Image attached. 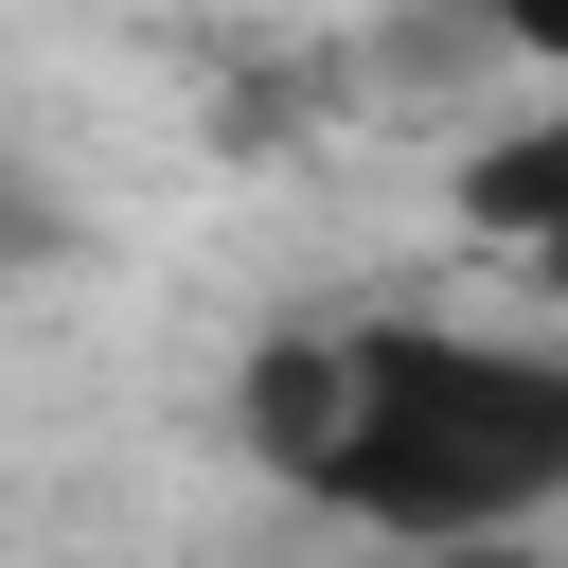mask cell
<instances>
[{
	"mask_svg": "<svg viewBox=\"0 0 568 568\" xmlns=\"http://www.w3.org/2000/svg\"><path fill=\"white\" fill-rule=\"evenodd\" d=\"M248 462L390 550H497L568 515V337L497 320H302L248 355Z\"/></svg>",
	"mask_w": 568,
	"mask_h": 568,
	"instance_id": "1",
	"label": "cell"
},
{
	"mask_svg": "<svg viewBox=\"0 0 568 568\" xmlns=\"http://www.w3.org/2000/svg\"><path fill=\"white\" fill-rule=\"evenodd\" d=\"M462 231L479 248H515L550 302H568V89L532 106V124H497L479 160H462Z\"/></svg>",
	"mask_w": 568,
	"mask_h": 568,
	"instance_id": "2",
	"label": "cell"
},
{
	"mask_svg": "<svg viewBox=\"0 0 568 568\" xmlns=\"http://www.w3.org/2000/svg\"><path fill=\"white\" fill-rule=\"evenodd\" d=\"M462 18H479V53H515V71L568 89V0H462Z\"/></svg>",
	"mask_w": 568,
	"mask_h": 568,
	"instance_id": "3",
	"label": "cell"
}]
</instances>
